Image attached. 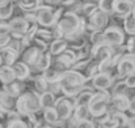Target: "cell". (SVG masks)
<instances>
[{
	"label": "cell",
	"instance_id": "cell-1",
	"mask_svg": "<svg viewBox=\"0 0 135 128\" xmlns=\"http://www.w3.org/2000/svg\"><path fill=\"white\" fill-rule=\"evenodd\" d=\"M40 94L37 91H29V93H21L15 103V110L21 116H28L29 114H33L36 111H40L41 102H40Z\"/></svg>",
	"mask_w": 135,
	"mask_h": 128
},
{
	"label": "cell",
	"instance_id": "cell-2",
	"mask_svg": "<svg viewBox=\"0 0 135 128\" xmlns=\"http://www.w3.org/2000/svg\"><path fill=\"white\" fill-rule=\"evenodd\" d=\"M84 21H85L84 17H80V16H78L76 13H74L71 11H67V12H63V14L58 18V21L54 25L60 30V33L66 38L67 35L75 33L83 25Z\"/></svg>",
	"mask_w": 135,
	"mask_h": 128
},
{
	"label": "cell",
	"instance_id": "cell-3",
	"mask_svg": "<svg viewBox=\"0 0 135 128\" xmlns=\"http://www.w3.org/2000/svg\"><path fill=\"white\" fill-rule=\"evenodd\" d=\"M63 8H54L47 4H41L36 9V17H37V24L44 26V28H51L58 18L63 14Z\"/></svg>",
	"mask_w": 135,
	"mask_h": 128
},
{
	"label": "cell",
	"instance_id": "cell-4",
	"mask_svg": "<svg viewBox=\"0 0 135 128\" xmlns=\"http://www.w3.org/2000/svg\"><path fill=\"white\" fill-rule=\"evenodd\" d=\"M110 101V95L108 91L105 90H100V91H94L92 98L88 102V110L89 114L94 118H100L106 112L108 109V103Z\"/></svg>",
	"mask_w": 135,
	"mask_h": 128
},
{
	"label": "cell",
	"instance_id": "cell-5",
	"mask_svg": "<svg viewBox=\"0 0 135 128\" xmlns=\"http://www.w3.org/2000/svg\"><path fill=\"white\" fill-rule=\"evenodd\" d=\"M102 41L112 47L122 46L125 42V32L117 25L109 26L102 30Z\"/></svg>",
	"mask_w": 135,
	"mask_h": 128
},
{
	"label": "cell",
	"instance_id": "cell-6",
	"mask_svg": "<svg viewBox=\"0 0 135 128\" xmlns=\"http://www.w3.org/2000/svg\"><path fill=\"white\" fill-rule=\"evenodd\" d=\"M108 21H109V16L101 11L98 7L97 9L85 18V26H87V30L88 32H94V30H104L105 26L108 25Z\"/></svg>",
	"mask_w": 135,
	"mask_h": 128
},
{
	"label": "cell",
	"instance_id": "cell-7",
	"mask_svg": "<svg viewBox=\"0 0 135 128\" xmlns=\"http://www.w3.org/2000/svg\"><path fill=\"white\" fill-rule=\"evenodd\" d=\"M75 106H76V97H67V95L55 101V105H54L60 120L68 119Z\"/></svg>",
	"mask_w": 135,
	"mask_h": 128
},
{
	"label": "cell",
	"instance_id": "cell-8",
	"mask_svg": "<svg viewBox=\"0 0 135 128\" xmlns=\"http://www.w3.org/2000/svg\"><path fill=\"white\" fill-rule=\"evenodd\" d=\"M8 25L11 29V35L20 38V37L25 35V33L28 32V29L30 28L32 24H29L24 16H16V17L9 18Z\"/></svg>",
	"mask_w": 135,
	"mask_h": 128
},
{
	"label": "cell",
	"instance_id": "cell-9",
	"mask_svg": "<svg viewBox=\"0 0 135 128\" xmlns=\"http://www.w3.org/2000/svg\"><path fill=\"white\" fill-rule=\"evenodd\" d=\"M117 72L118 76H129L131 73H135V54L134 52H127L123 54L121 60L117 64Z\"/></svg>",
	"mask_w": 135,
	"mask_h": 128
},
{
	"label": "cell",
	"instance_id": "cell-10",
	"mask_svg": "<svg viewBox=\"0 0 135 128\" xmlns=\"http://www.w3.org/2000/svg\"><path fill=\"white\" fill-rule=\"evenodd\" d=\"M76 51L74 50V48H70V50H64V51H62L60 54H58V58H56V63H55V67H56V69L59 71L60 69V72H63L64 69H67L68 67H71L75 62H76Z\"/></svg>",
	"mask_w": 135,
	"mask_h": 128
},
{
	"label": "cell",
	"instance_id": "cell-11",
	"mask_svg": "<svg viewBox=\"0 0 135 128\" xmlns=\"http://www.w3.org/2000/svg\"><path fill=\"white\" fill-rule=\"evenodd\" d=\"M41 54H42V51H40L36 46H33V44L30 47L26 46L24 52H22V55H21V60L24 63H26L29 67H33V65H36L37 60L41 56Z\"/></svg>",
	"mask_w": 135,
	"mask_h": 128
},
{
	"label": "cell",
	"instance_id": "cell-12",
	"mask_svg": "<svg viewBox=\"0 0 135 128\" xmlns=\"http://www.w3.org/2000/svg\"><path fill=\"white\" fill-rule=\"evenodd\" d=\"M92 85L93 88H96V89H100V90H105V89H108L109 86L112 85V83H113V79H112V76L108 73V72H98L97 75H94L93 76V79H92Z\"/></svg>",
	"mask_w": 135,
	"mask_h": 128
},
{
	"label": "cell",
	"instance_id": "cell-13",
	"mask_svg": "<svg viewBox=\"0 0 135 128\" xmlns=\"http://www.w3.org/2000/svg\"><path fill=\"white\" fill-rule=\"evenodd\" d=\"M12 68L15 71V75H16V80H25L26 77H29L30 75V68L26 63H24L22 60L21 62H15L12 64Z\"/></svg>",
	"mask_w": 135,
	"mask_h": 128
},
{
	"label": "cell",
	"instance_id": "cell-14",
	"mask_svg": "<svg viewBox=\"0 0 135 128\" xmlns=\"http://www.w3.org/2000/svg\"><path fill=\"white\" fill-rule=\"evenodd\" d=\"M110 101H112V105L115 110H118V111L129 110L130 99L127 98V95H125V94H113V97H110Z\"/></svg>",
	"mask_w": 135,
	"mask_h": 128
},
{
	"label": "cell",
	"instance_id": "cell-15",
	"mask_svg": "<svg viewBox=\"0 0 135 128\" xmlns=\"http://www.w3.org/2000/svg\"><path fill=\"white\" fill-rule=\"evenodd\" d=\"M0 56H1L3 64H5V65H12V64L17 60L18 52L15 51L13 48H11L9 46H5L4 48L0 50Z\"/></svg>",
	"mask_w": 135,
	"mask_h": 128
},
{
	"label": "cell",
	"instance_id": "cell-16",
	"mask_svg": "<svg viewBox=\"0 0 135 128\" xmlns=\"http://www.w3.org/2000/svg\"><path fill=\"white\" fill-rule=\"evenodd\" d=\"M133 7L127 0H115L114 1V14L119 17H125L126 14L131 13Z\"/></svg>",
	"mask_w": 135,
	"mask_h": 128
},
{
	"label": "cell",
	"instance_id": "cell-17",
	"mask_svg": "<svg viewBox=\"0 0 135 128\" xmlns=\"http://www.w3.org/2000/svg\"><path fill=\"white\" fill-rule=\"evenodd\" d=\"M44 3V0H18L15 4L22 12H36V9Z\"/></svg>",
	"mask_w": 135,
	"mask_h": 128
},
{
	"label": "cell",
	"instance_id": "cell-18",
	"mask_svg": "<svg viewBox=\"0 0 135 128\" xmlns=\"http://www.w3.org/2000/svg\"><path fill=\"white\" fill-rule=\"evenodd\" d=\"M15 80H16V75H15V71H13L12 65L3 64L0 67V83L4 85V84L12 83Z\"/></svg>",
	"mask_w": 135,
	"mask_h": 128
},
{
	"label": "cell",
	"instance_id": "cell-19",
	"mask_svg": "<svg viewBox=\"0 0 135 128\" xmlns=\"http://www.w3.org/2000/svg\"><path fill=\"white\" fill-rule=\"evenodd\" d=\"M22 89H24V85H22V83H20V80L18 81L15 80L12 83H8V84H4L3 85V90L7 91L8 94H11L15 98H17L22 93Z\"/></svg>",
	"mask_w": 135,
	"mask_h": 128
},
{
	"label": "cell",
	"instance_id": "cell-20",
	"mask_svg": "<svg viewBox=\"0 0 135 128\" xmlns=\"http://www.w3.org/2000/svg\"><path fill=\"white\" fill-rule=\"evenodd\" d=\"M67 47H68V41L66 38H56L50 43V54L58 55L62 51H64Z\"/></svg>",
	"mask_w": 135,
	"mask_h": 128
},
{
	"label": "cell",
	"instance_id": "cell-21",
	"mask_svg": "<svg viewBox=\"0 0 135 128\" xmlns=\"http://www.w3.org/2000/svg\"><path fill=\"white\" fill-rule=\"evenodd\" d=\"M122 28H123V32L127 33L129 35H135V16L133 14V12L123 17Z\"/></svg>",
	"mask_w": 135,
	"mask_h": 128
},
{
	"label": "cell",
	"instance_id": "cell-22",
	"mask_svg": "<svg viewBox=\"0 0 135 128\" xmlns=\"http://www.w3.org/2000/svg\"><path fill=\"white\" fill-rule=\"evenodd\" d=\"M55 94L50 90H46L40 94V102H41V109H47V107H54L55 105Z\"/></svg>",
	"mask_w": 135,
	"mask_h": 128
},
{
	"label": "cell",
	"instance_id": "cell-23",
	"mask_svg": "<svg viewBox=\"0 0 135 128\" xmlns=\"http://www.w3.org/2000/svg\"><path fill=\"white\" fill-rule=\"evenodd\" d=\"M50 65H51V54L50 52H42L41 54V56H40V59L37 60V63H36V67H37V69L38 71H44L45 72L47 68H50Z\"/></svg>",
	"mask_w": 135,
	"mask_h": 128
},
{
	"label": "cell",
	"instance_id": "cell-24",
	"mask_svg": "<svg viewBox=\"0 0 135 128\" xmlns=\"http://www.w3.org/2000/svg\"><path fill=\"white\" fill-rule=\"evenodd\" d=\"M44 119L46 120V123H47L49 126L55 124L56 122H59V115H58V112H56L55 107H47V109H45Z\"/></svg>",
	"mask_w": 135,
	"mask_h": 128
},
{
	"label": "cell",
	"instance_id": "cell-25",
	"mask_svg": "<svg viewBox=\"0 0 135 128\" xmlns=\"http://www.w3.org/2000/svg\"><path fill=\"white\" fill-rule=\"evenodd\" d=\"M114 1L115 0H98L97 1V7L104 11L108 16L114 14Z\"/></svg>",
	"mask_w": 135,
	"mask_h": 128
},
{
	"label": "cell",
	"instance_id": "cell-26",
	"mask_svg": "<svg viewBox=\"0 0 135 128\" xmlns=\"http://www.w3.org/2000/svg\"><path fill=\"white\" fill-rule=\"evenodd\" d=\"M13 12H15V3L13 1H11L9 4H7L4 7H0V20L5 21V20L11 18Z\"/></svg>",
	"mask_w": 135,
	"mask_h": 128
},
{
	"label": "cell",
	"instance_id": "cell-27",
	"mask_svg": "<svg viewBox=\"0 0 135 128\" xmlns=\"http://www.w3.org/2000/svg\"><path fill=\"white\" fill-rule=\"evenodd\" d=\"M88 115H89V110H88V105H78L76 110H75V118L78 122H81V120H85L88 119Z\"/></svg>",
	"mask_w": 135,
	"mask_h": 128
},
{
	"label": "cell",
	"instance_id": "cell-28",
	"mask_svg": "<svg viewBox=\"0 0 135 128\" xmlns=\"http://www.w3.org/2000/svg\"><path fill=\"white\" fill-rule=\"evenodd\" d=\"M34 86H36V89H37L38 93H44L46 90H49V81L44 77V75L42 76H38L34 80Z\"/></svg>",
	"mask_w": 135,
	"mask_h": 128
},
{
	"label": "cell",
	"instance_id": "cell-29",
	"mask_svg": "<svg viewBox=\"0 0 135 128\" xmlns=\"http://www.w3.org/2000/svg\"><path fill=\"white\" fill-rule=\"evenodd\" d=\"M29 124H26L24 120H21L20 118H16V119H11L7 122V127L9 128H15V127H28Z\"/></svg>",
	"mask_w": 135,
	"mask_h": 128
},
{
	"label": "cell",
	"instance_id": "cell-30",
	"mask_svg": "<svg viewBox=\"0 0 135 128\" xmlns=\"http://www.w3.org/2000/svg\"><path fill=\"white\" fill-rule=\"evenodd\" d=\"M127 89V85L125 81H121V83H117L114 88H113V94H123L125 90Z\"/></svg>",
	"mask_w": 135,
	"mask_h": 128
},
{
	"label": "cell",
	"instance_id": "cell-31",
	"mask_svg": "<svg viewBox=\"0 0 135 128\" xmlns=\"http://www.w3.org/2000/svg\"><path fill=\"white\" fill-rule=\"evenodd\" d=\"M9 41H11V34H0V50L8 46Z\"/></svg>",
	"mask_w": 135,
	"mask_h": 128
},
{
	"label": "cell",
	"instance_id": "cell-32",
	"mask_svg": "<svg viewBox=\"0 0 135 128\" xmlns=\"http://www.w3.org/2000/svg\"><path fill=\"white\" fill-rule=\"evenodd\" d=\"M0 34H11V29H9L8 22L0 21Z\"/></svg>",
	"mask_w": 135,
	"mask_h": 128
},
{
	"label": "cell",
	"instance_id": "cell-33",
	"mask_svg": "<svg viewBox=\"0 0 135 128\" xmlns=\"http://www.w3.org/2000/svg\"><path fill=\"white\" fill-rule=\"evenodd\" d=\"M127 88H135V73H131L129 76H126V80H125Z\"/></svg>",
	"mask_w": 135,
	"mask_h": 128
},
{
	"label": "cell",
	"instance_id": "cell-34",
	"mask_svg": "<svg viewBox=\"0 0 135 128\" xmlns=\"http://www.w3.org/2000/svg\"><path fill=\"white\" fill-rule=\"evenodd\" d=\"M44 3L47 5H51V7H56V5L62 4V0H44Z\"/></svg>",
	"mask_w": 135,
	"mask_h": 128
},
{
	"label": "cell",
	"instance_id": "cell-35",
	"mask_svg": "<svg viewBox=\"0 0 135 128\" xmlns=\"http://www.w3.org/2000/svg\"><path fill=\"white\" fill-rule=\"evenodd\" d=\"M129 110L133 112V114H135V97L134 98H131L130 99V105H129Z\"/></svg>",
	"mask_w": 135,
	"mask_h": 128
},
{
	"label": "cell",
	"instance_id": "cell-36",
	"mask_svg": "<svg viewBox=\"0 0 135 128\" xmlns=\"http://www.w3.org/2000/svg\"><path fill=\"white\" fill-rule=\"evenodd\" d=\"M127 127H135V114H134V118H129L127 119Z\"/></svg>",
	"mask_w": 135,
	"mask_h": 128
},
{
	"label": "cell",
	"instance_id": "cell-37",
	"mask_svg": "<svg viewBox=\"0 0 135 128\" xmlns=\"http://www.w3.org/2000/svg\"><path fill=\"white\" fill-rule=\"evenodd\" d=\"M12 0H0V7H4V5H7V4H9Z\"/></svg>",
	"mask_w": 135,
	"mask_h": 128
},
{
	"label": "cell",
	"instance_id": "cell-38",
	"mask_svg": "<svg viewBox=\"0 0 135 128\" xmlns=\"http://www.w3.org/2000/svg\"><path fill=\"white\" fill-rule=\"evenodd\" d=\"M131 12H133V14L135 16V7H133V11H131Z\"/></svg>",
	"mask_w": 135,
	"mask_h": 128
},
{
	"label": "cell",
	"instance_id": "cell-39",
	"mask_svg": "<svg viewBox=\"0 0 135 128\" xmlns=\"http://www.w3.org/2000/svg\"><path fill=\"white\" fill-rule=\"evenodd\" d=\"M3 65V60H1V56H0V67Z\"/></svg>",
	"mask_w": 135,
	"mask_h": 128
},
{
	"label": "cell",
	"instance_id": "cell-40",
	"mask_svg": "<svg viewBox=\"0 0 135 128\" xmlns=\"http://www.w3.org/2000/svg\"><path fill=\"white\" fill-rule=\"evenodd\" d=\"M12 1H13V3H16V1H18V0H12Z\"/></svg>",
	"mask_w": 135,
	"mask_h": 128
},
{
	"label": "cell",
	"instance_id": "cell-41",
	"mask_svg": "<svg viewBox=\"0 0 135 128\" xmlns=\"http://www.w3.org/2000/svg\"><path fill=\"white\" fill-rule=\"evenodd\" d=\"M1 127H3V126H1V124H0V128H1Z\"/></svg>",
	"mask_w": 135,
	"mask_h": 128
},
{
	"label": "cell",
	"instance_id": "cell-42",
	"mask_svg": "<svg viewBox=\"0 0 135 128\" xmlns=\"http://www.w3.org/2000/svg\"><path fill=\"white\" fill-rule=\"evenodd\" d=\"M0 21H1V20H0Z\"/></svg>",
	"mask_w": 135,
	"mask_h": 128
}]
</instances>
